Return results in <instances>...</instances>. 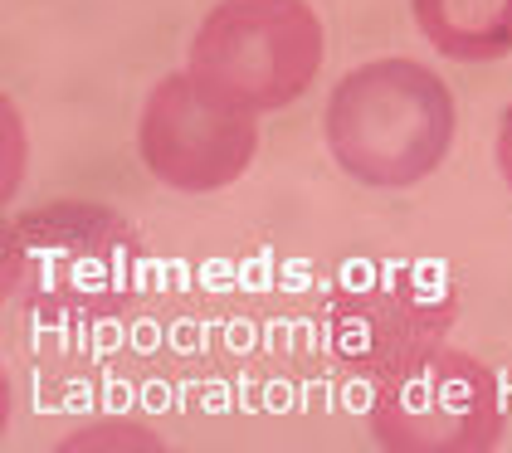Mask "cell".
<instances>
[{"mask_svg":"<svg viewBox=\"0 0 512 453\" xmlns=\"http://www.w3.org/2000/svg\"><path fill=\"white\" fill-rule=\"evenodd\" d=\"M142 234L93 200H49L5 225V298L44 322H103L137 298Z\"/></svg>","mask_w":512,"mask_h":453,"instance_id":"6da1fadb","label":"cell"},{"mask_svg":"<svg viewBox=\"0 0 512 453\" xmlns=\"http://www.w3.org/2000/svg\"><path fill=\"white\" fill-rule=\"evenodd\" d=\"M322 137L361 186H420L454 147V93L415 59H371L327 93Z\"/></svg>","mask_w":512,"mask_h":453,"instance_id":"7a4b0ae2","label":"cell"},{"mask_svg":"<svg viewBox=\"0 0 512 453\" xmlns=\"http://www.w3.org/2000/svg\"><path fill=\"white\" fill-rule=\"evenodd\" d=\"M366 429L391 453H493L508 434V410L478 356L434 341L376 380Z\"/></svg>","mask_w":512,"mask_h":453,"instance_id":"3957f363","label":"cell"},{"mask_svg":"<svg viewBox=\"0 0 512 453\" xmlns=\"http://www.w3.org/2000/svg\"><path fill=\"white\" fill-rule=\"evenodd\" d=\"M322 49L308 0H220L200 20L186 69L249 113H278L313 88Z\"/></svg>","mask_w":512,"mask_h":453,"instance_id":"277c9868","label":"cell"},{"mask_svg":"<svg viewBox=\"0 0 512 453\" xmlns=\"http://www.w3.org/2000/svg\"><path fill=\"white\" fill-rule=\"evenodd\" d=\"M259 113L230 103L191 69L166 74L147 93L137 122V156L161 186L205 195L235 186L259 151Z\"/></svg>","mask_w":512,"mask_h":453,"instance_id":"5b68a950","label":"cell"},{"mask_svg":"<svg viewBox=\"0 0 512 453\" xmlns=\"http://www.w3.org/2000/svg\"><path fill=\"white\" fill-rule=\"evenodd\" d=\"M444 327H449V302H430L410 283H371L337 302V312L327 317V341L342 366L371 371L381 380L391 366L434 346Z\"/></svg>","mask_w":512,"mask_h":453,"instance_id":"8992f818","label":"cell"},{"mask_svg":"<svg viewBox=\"0 0 512 453\" xmlns=\"http://www.w3.org/2000/svg\"><path fill=\"white\" fill-rule=\"evenodd\" d=\"M410 15L444 59L493 64L512 54V0H410Z\"/></svg>","mask_w":512,"mask_h":453,"instance_id":"52a82bcc","label":"cell"},{"mask_svg":"<svg viewBox=\"0 0 512 453\" xmlns=\"http://www.w3.org/2000/svg\"><path fill=\"white\" fill-rule=\"evenodd\" d=\"M493 161H498V176L512 190V103H508V113H503V122H498V137H493Z\"/></svg>","mask_w":512,"mask_h":453,"instance_id":"ba28073f","label":"cell"}]
</instances>
